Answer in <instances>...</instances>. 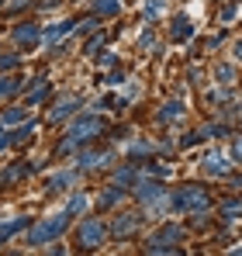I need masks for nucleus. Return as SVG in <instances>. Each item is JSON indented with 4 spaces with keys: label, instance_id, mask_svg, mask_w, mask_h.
<instances>
[{
    "label": "nucleus",
    "instance_id": "obj_1",
    "mask_svg": "<svg viewBox=\"0 0 242 256\" xmlns=\"http://www.w3.org/2000/svg\"><path fill=\"white\" fill-rule=\"evenodd\" d=\"M70 228V212H56L48 214V218H42V222H32V232H28V246H48V242H56L62 232Z\"/></svg>",
    "mask_w": 242,
    "mask_h": 256
},
{
    "label": "nucleus",
    "instance_id": "obj_2",
    "mask_svg": "<svg viewBox=\"0 0 242 256\" xmlns=\"http://www.w3.org/2000/svg\"><path fill=\"white\" fill-rule=\"evenodd\" d=\"M173 212H184V214H198L204 208H211V194L198 187V184H190V187H180L176 194H173Z\"/></svg>",
    "mask_w": 242,
    "mask_h": 256
},
{
    "label": "nucleus",
    "instance_id": "obj_3",
    "mask_svg": "<svg viewBox=\"0 0 242 256\" xmlns=\"http://www.w3.org/2000/svg\"><path fill=\"white\" fill-rule=\"evenodd\" d=\"M108 225L100 222V218H83L80 228H76V250L83 253H90V250H100L104 242H108Z\"/></svg>",
    "mask_w": 242,
    "mask_h": 256
},
{
    "label": "nucleus",
    "instance_id": "obj_4",
    "mask_svg": "<svg viewBox=\"0 0 242 256\" xmlns=\"http://www.w3.org/2000/svg\"><path fill=\"white\" fill-rule=\"evenodd\" d=\"M104 132H108V122H104L100 114H83V118H76V122L70 125L66 138H70L73 146H83V142H90V138H97V135H104Z\"/></svg>",
    "mask_w": 242,
    "mask_h": 256
},
{
    "label": "nucleus",
    "instance_id": "obj_5",
    "mask_svg": "<svg viewBox=\"0 0 242 256\" xmlns=\"http://www.w3.org/2000/svg\"><path fill=\"white\" fill-rule=\"evenodd\" d=\"M10 42L18 45V52H32V48H38V42H42V28L35 21H21V24L10 32Z\"/></svg>",
    "mask_w": 242,
    "mask_h": 256
},
{
    "label": "nucleus",
    "instance_id": "obj_6",
    "mask_svg": "<svg viewBox=\"0 0 242 256\" xmlns=\"http://www.w3.org/2000/svg\"><path fill=\"white\" fill-rule=\"evenodd\" d=\"M76 108H80V97H76V94H73V97H62V100L48 111V122H52V125H59V122H62V118H70Z\"/></svg>",
    "mask_w": 242,
    "mask_h": 256
},
{
    "label": "nucleus",
    "instance_id": "obj_7",
    "mask_svg": "<svg viewBox=\"0 0 242 256\" xmlns=\"http://www.w3.org/2000/svg\"><path fill=\"white\" fill-rule=\"evenodd\" d=\"M66 187H76V170H62V173H52L45 180V190L56 194V190H66Z\"/></svg>",
    "mask_w": 242,
    "mask_h": 256
},
{
    "label": "nucleus",
    "instance_id": "obj_8",
    "mask_svg": "<svg viewBox=\"0 0 242 256\" xmlns=\"http://www.w3.org/2000/svg\"><path fill=\"white\" fill-rule=\"evenodd\" d=\"M114 152H83L80 156V170H100V166H111Z\"/></svg>",
    "mask_w": 242,
    "mask_h": 256
},
{
    "label": "nucleus",
    "instance_id": "obj_9",
    "mask_svg": "<svg viewBox=\"0 0 242 256\" xmlns=\"http://www.w3.org/2000/svg\"><path fill=\"white\" fill-rule=\"evenodd\" d=\"M28 173H32V166H28V163H10L7 170L0 173V187H10V184H18V180H24Z\"/></svg>",
    "mask_w": 242,
    "mask_h": 256
},
{
    "label": "nucleus",
    "instance_id": "obj_10",
    "mask_svg": "<svg viewBox=\"0 0 242 256\" xmlns=\"http://www.w3.org/2000/svg\"><path fill=\"white\" fill-rule=\"evenodd\" d=\"M121 198H124V187H121V184H111V187L97 198V208H100V212H108V208H114V204H118Z\"/></svg>",
    "mask_w": 242,
    "mask_h": 256
},
{
    "label": "nucleus",
    "instance_id": "obj_11",
    "mask_svg": "<svg viewBox=\"0 0 242 256\" xmlns=\"http://www.w3.org/2000/svg\"><path fill=\"white\" fill-rule=\"evenodd\" d=\"M170 35H173V42H187V38L194 35V24H190V21H187V18L180 14V18L173 21V28H170Z\"/></svg>",
    "mask_w": 242,
    "mask_h": 256
},
{
    "label": "nucleus",
    "instance_id": "obj_12",
    "mask_svg": "<svg viewBox=\"0 0 242 256\" xmlns=\"http://www.w3.org/2000/svg\"><path fill=\"white\" fill-rule=\"evenodd\" d=\"M135 194H138L142 201H160V198H162V187L156 184V180H142V184L135 187Z\"/></svg>",
    "mask_w": 242,
    "mask_h": 256
},
{
    "label": "nucleus",
    "instance_id": "obj_13",
    "mask_svg": "<svg viewBox=\"0 0 242 256\" xmlns=\"http://www.w3.org/2000/svg\"><path fill=\"white\" fill-rule=\"evenodd\" d=\"M135 225H138V214H121L118 222H114V228H111V236H132L135 232Z\"/></svg>",
    "mask_w": 242,
    "mask_h": 256
},
{
    "label": "nucleus",
    "instance_id": "obj_14",
    "mask_svg": "<svg viewBox=\"0 0 242 256\" xmlns=\"http://www.w3.org/2000/svg\"><path fill=\"white\" fill-rule=\"evenodd\" d=\"M204 170L211 173V176H228V163H225V156H208Z\"/></svg>",
    "mask_w": 242,
    "mask_h": 256
},
{
    "label": "nucleus",
    "instance_id": "obj_15",
    "mask_svg": "<svg viewBox=\"0 0 242 256\" xmlns=\"http://www.w3.org/2000/svg\"><path fill=\"white\" fill-rule=\"evenodd\" d=\"M180 114H184V104H180V100H170L166 108L156 111V122H173V118H180Z\"/></svg>",
    "mask_w": 242,
    "mask_h": 256
},
{
    "label": "nucleus",
    "instance_id": "obj_16",
    "mask_svg": "<svg viewBox=\"0 0 242 256\" xmlns=\"http://www.w3.org/2000/svg\"><path fill=\"white\" fill-rule=\"evenodd\" d=\"M21 86H24V84H21L18 76H0V100H4V97H14Z\"/></svg>",
    "mask_w": 242,
    "mask_h": 256
},
{
    "label": "nucleus",
    "instance_id": "obj_17",
    "mask_svg": "<svg viewBox=\"0 0 242 256\" xmlns=\"http://www.w3.org/2000/svg\"><path fill=\"white\" fill-rule=\"evenodd\" d=\"M32 135H35V125H32V122H28V125H21L18 132H7V138H10V146H21V142H28Z\"/></svg>",
    "mask_w": 242,
    "mask_h": 256
},
{
    "label": "nucleus",
    "instance_id": "obj_18",
    "mask_svg": "<svg viewBox=\"0 0 242 256\" xmlns=\"http://www.w3.org/2000/svg\"><path fill=\"white\" fill-rule=\"evenodd\" d=\"M28 118V104H21V108H7L4 111V122L7 125H18V122H24Z\"/></svg>",
    "mask_w": 242,
    "mask_h": 256
},
{
    "label": "nucleus",
    "instance_id": "obj_19",
    "mask_svg": "<svg viewBox=\"0 0 242 256\" xmlns=\"http://www.w3.org/2000/svg\"><path fill=\"white\" fill-rule=\"evenodd\" d=\"M14 66H21V52H18V48H14V52H4V56H0V73L14 70Z\"/></svg>",
    "mask_w": 242,
    "mask_h": 256
},
{
    "label": "nucleus",
    "instance_id": "obj_20",
    "mask_svg": "<svg viewBox=\"0 0 242 256\" xmlns=\"http://www.w3.org/2000/svg\"><path fill=\"white\" fill-rule=\"evenodd\" d=\"M222 218H228V222L242 218V201H225L222 204Z\"/></svg>",
    "mask_w": 242,
    "mask_h": 256
},
{
    "label": "nucleus",
    "instance_id": "obj_21",
    "mask_svg": "<svg viewBox=\"0 0 242 256\" xmlns=\"http://www.w3.org/2000/svg\"><path fill=\"white\" fill-rule=\"evenodd\" d=\"M94 7H97V14H100V18H111V14H118V0H97V4H94Z\"/></svg>",
    "mask_w": 242,
    "mask_h": 256
},
{
    "label": "nucleus",
    "instance_id": "obj_22",
    "mask_svg": "<svg viewBox=\"0 0 242 256\" xmlns=\"http://www.w3.org/2000/svg\"><path fill=\"white\" fill-rule=\"evenodd\" d=\"M66 212H70V218H73V214H83V212H86V198H83V194H73Z\"/></svg>",
    "mask_w": 242,
    "mask_h": 256
},
{
    "label": "nucleus",
    "instance_id": "obj_23",
    "mask_svg": "<svg viewBox=\"0 0 242 256\" xmlns=\"http://www.w3.org/2000/svg\"><path fill=\"white\" fill-rule=\"evenodd\" d=\"M162 4H166V0H149V4H146V21H152L156 14H162Z\"/></svg>",
    "mask_w": 242,
    "mask_h": 256
},
{
    "label": "nucleus",
    "instance_id": "obj_24",
    "mask_svg": "<svg viewBox=\"0 0 242 256\" xmlns=\"http://www.w3.org/2000/svg\"><path fill=\"white\" fill-rule=\"evenodd\" d=\"M132 180H135V170H128V166H121L114 176V184H132Z\"/></svg>",
    "mask_w": 242,
    "mask_h": 256
},
{
    "label": "nucleus",
    "instance_id": "obj_25",
    "mask_svg": "<svg viewBox=\"0 0 242 256\" xmlns=\"http://www.w3.org/2000/svg\"><path fill=\"white\" fill-rule=\"evenodd\" d=\"M97 48H104V35H100V38H90V42H86V52H90V56H94Z\"/></svg>",
    "mask_w": 242,
    "mask_h": 256
},
{
    "label": "nucleus",
    "instance_id": "obj_26",
    "mask_svg": "<svg viewBox=\"0 0 242 256\" xmlns=\"http://www.w3.org/2000/svg\"><path fill=\"white\" fill-rule=\"evenodd\" d=\"M218 80H222V84H228V80H232V70H228V66H222V70H218Z\"/></svg>",
    "mask_w": 242,
    "mask_h": 256
},
{
    "label": "nucleus",
    "instance_id": "obj_27",
    "mask_svg": "<svg viewBox=\"0 0 242 256\" xmlns=\"http://www.w3.org/2000/svg\"><path fill=\"white\" fill-rule=\"evenodd\" d=\"M232 156H236V160H242V135L232 142Z\"/></svg>",
    "mask_w": 242,
    "mask_h": 256
},
{
    "label": "nucleus",
    "instance_id": "obj_28",
    "mask_svg": "<svg viewBox=\"0 0 242 256\" xmlns=\"http://www.w3.org/2000/svg\"><path fill=\"white\" fill-rule=\"evenodd\" d=\"M7 146H10V138H7V128L0 125V152H4V149H7Z\"/></svg>",
    "mask_w": 242,
    "mask_h": 256
},
{
    "label": "nucleus",
    "instance_id": "obj_29",
    "mask_svg": "<svg viewBox=\"0 0 242 256\" xmlns=\"http://www.w3.org/2000/svg\"><path fill=\"white\" fill-rule=\"evenodd\" d=\"M236 59H239V62H242V42L236 45Z\"/></svg>",
    "mask_w": 242,
    "mask_h": 256
},
{
    "label": "nucleus",
    "instance_id": "obj_30",
    "mask_svg": "<svg viewBox=\"0 0 242 256\" xmlns=\"http://www.w3.org/2000/svg\"><path fill=\"white\" fill-rule=\"evenodd\" d=\"M0 7H4V0H0Z\"/></svg>",
    "mask_w": 242,
    "mask_h": 256
}]
</instances>
